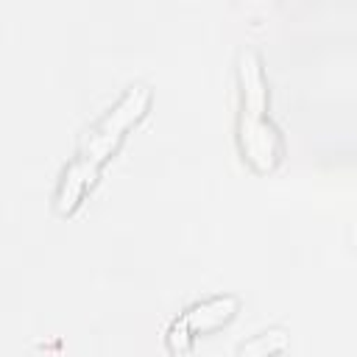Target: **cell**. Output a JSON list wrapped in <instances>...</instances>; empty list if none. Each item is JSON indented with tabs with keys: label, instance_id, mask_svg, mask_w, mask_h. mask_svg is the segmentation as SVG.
I'll list each match as a JSON object with an SVG mask.
<instances>
[{
	"label": "cell",
	"instance_id": "1",
	"mask_svg": "<svg viewBox=\"0 0 357 357\" xmlns=\"http://www.w3.org/2000/svg\"><path fill=\"white\" fill-rule=\"evenodd\" d=\"M151 106V89L145 84H131L117 100L114 106L106 109V114L84 134L81 148L75 153V159H81L84 165H89L95 173H100L103 162L120 148L126 131L145 117Z\"/></svg>",
	"mask_w": 357,
	"mask_h": 357
},
{
	"label": "cell",
	"instance_id": "2",
	"mask_svg": "<svg viewBox=\"0 0 357 357\" xmlns=\"http://www.w3.org/2000/svg\"><path fill=\"white\" fill-rule=\"evenodd\" d=\"M237 148L257 170H273L284 156V139L268 112H237Z\"/></svg>",
	"mask_w": 357,
	"mask_h": 357
},
{
	"label": "cell",
	"instance_id": "3",
	"mask_svg": "<svg viewBox=\"0 0 357 357\" xmlns=\"http://www.w3.org/2000/svg\"><path fill=\"white\" fill-rule=\"evenodd\" d=\"M237 84H240V112H268V78L262 59L254 47L237 53Z\"/></svg>",
	"mask_w": 357,
	"mask_h": 357
},
{
	"label": "cell",
	"instance_id": "4",
	"mask_svg": "<svg viewBox=\"0 0 357 357\" xmlns=\"http://www.w3.org/2000/svg\"><path fill=\"white\" fill-rule=\"evenodd\" d=\"M240 310V296L234 293H220V296H209L198 304H192L187 312H181V318L187 321L192 335H204L212 329H220L223 324H229Z\"/></svg>",
	"mask_w": 357,
	"mask_h": 357
},
{
	"label": "cell",
	"instance_id": "5",
	"mask_svg": "<svg viewBox=\"0 0 357 357\" xmlns=\"http://www.w3.org/2000/svg\"><path fill=\"white\" fill-rule=\"evenodd\" d=\"M98 173L84 165L81 159H73L64 170H61V178H59V187H56V198H53V206L59 215H70L78 209V204L84 201L86 190L95 184Z\"/></svg>",
	"mask_w": 357,
	"mask_h": 357
},
{
	"label": "cell",
	"instance_id": "6",
	"mask_svg": "<svg viewBox=\"0 0 357 357\" xmlns=\"http://www.w3.org/2000/svg\"><path fill=\"white\" fill-rule=\"evenodd\" d=\"M287 349V332L282 326H271L257 332L240 346V357H279Z\"/></svg>",
	"mask_w": 357,
	"mask_h": 357
},
{
	"label": "cell",
	"instance_id": "7",
	"mask_svg": "<svg viewBox=\"0 0 357 357\" xmlns=\"http://www.w3.org/2000/svg\"><path fill=\"white\" fill-rule=\"evenodd\" d=\"M192 332H190V326H187V321L178 315L170 326H167V332H165V343H167V349L173 351V354H181V351H187L190 346H192Z\"/></svg>",
	"mask_w": 357,
	"mask_h": 357
}]
</instances>
